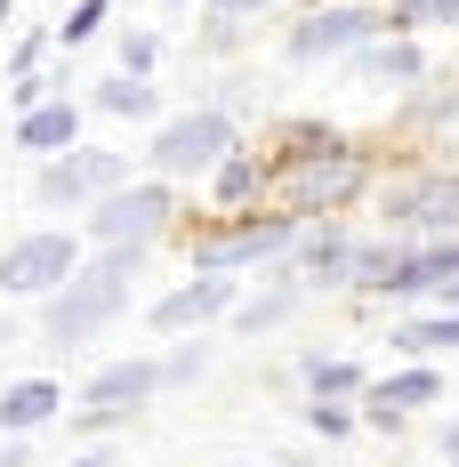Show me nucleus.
<instances>
[{
    "instance_id": "obj_1",
    "label": "nucleus",
    "mask_w": 459,
    "mask_h": 467,
    "mask_svg": "<svg viewBox=\"0 0 459 467\" xmlns=\"http://www.w3.org/2000/svg\"><path fill=\"white\" fill-rule=\"evenodd\" d=\"M130 275H138V242H113L89 275H73L65 290H57V306H48V338L73 347V338H89L97 323H113V306L130 298Z\"/></svg>"
},
{
    "instance_id": "obj_2",
    "label": "nucleus",
    "mask_w": 459,
    "mask_h": 467,
    "mask_svg": "<svg viewBox=\"0 0 459 467\" xmlns=\"http://www.w3.org/2000/svg\"><path fill=\"white\" fill-rule=\"evenodd\" d=\"M395 16H379V8H315L298 33H290V57L298 65H322V57H347V48H363V41H379Z\"/></svg>"
},
{
    "instance_id": "obj_3",
    "label": "nucleus",
    "mask_w": 459,
    "mask_h": 467,
    "mask_svg": "<svg viewBox=\"0 0 459 467\" xmlns=\"http://www.w3.org/2000/svg\"><path fill=\"white\" fill-rule=\"evenodd\" d=\"M226 145H234V121H226V113H178V121L153 138V161H162V170H178V178H185V170L202 178V170H218V161H226Z\"/></svg>"
},
{
    "instance_id": "obj_4",
    "label": "nucleus",
    "mask_w": 459,
    "mask_h": 467,
    "mask_svg": "<svg viewBox=\"0 0 459 467\" xmlns=\"http://www.w3.org/2000/svg\"><path fill=\"white\" fill-rule=\"evenodd\" d=\"M73 266H81V242L73 234H25L8 258H0V290H57V282H73Z\"/></svg>"
},
{
    "instance_id": "obj_5",
    "label": "nucleus",
    "mask_w": 459,
    "mask_h": 467,
    "mask_svg": "<svg viewBox=\"0 0 459 467\" xmlns=\"http://www.w3.org/2000/svg\"><path fill=\"white\" fill-rule=\"evenodd\" d=\"M290 234H298V218H290V210L250 218V226H234L226 242H202V275H226V266H242V258H275Z\"/></svg>"
},
{
    "instance_id": "obj_6",
    "label": "nucleus",
    "mask_w": 459,
    "mask_h": 467,
    "mask_svg": "<svg viewBox=\"0 0 459 467\" xmlns=\"http://www.w3.org/2000/svg\"><path fill=\"white\" fill-rule=\"evenodd\" d=\"M162 218H170V193L162 186H130V193H113L89 226H97V242H138L145 250V234L162 226Z\"/></svg>"
},
{
    "instance_id": "obj_7",
    "label": "nucleus",
    "mask_w": 459,
    "mask_h": 467,
    "mask_svg": "<svg viewBox=\"0 0 459 467\" xmlns=\"http://www.w3.org/2000/svg\"><path fill=\"white\" fill-rule=\"evenodd\" d=\"M387 218H395V226H412V234L452 242V226H459V178H435V186H419V193H403V202H387Z\"/></svg>"
},
{
    "instance_id": "obj_8",
    "label": "nucleus",
    "mask_w": 459,
    "mask_h": 467,
    "mask_svg": "<svg viewBox=\"0 0 459 467\" xmlns=\"http://www.w3.org/2000/svg\"><path fill=\"white\" fill-rule=\"evenodd\" d=\"M113 178H121L113 153H65V161L41 170V202H81V193H105Z\"/></svg>"
},
{
    "instance_id": "obj_9",
    "label": "nucleus",
    "mask_w": 459,
    "mask_h": 467,
    "mask_svg": "<svg viewBox=\"0 0 459 467\" xmlns=\"http://www.w3.org/2000/svg\"><path fill=\"white\" fill-rule=\"evenodd\" d=\"M226 306H234V282L202 275V282H185V290H170V298L153 306V323L162 330H193V323H210V315H226Z\"/></svg>"
},
{
    "instance_id": "obj_10",
    "label": "nucleus",
    "mask_w": 459,
    "mask_h": 467,
    "mask_svg": "<svg viewBox=\"0 0 459 467\" xmlns=\"http://www.w3.org/2000/svg\"><path fill=\"white\" fill-rule=\"evenodd\" d=\"M153 387H162V371H153V363H113V371L89 387V420H121V411H138Z\"/></svg>"
},
{
    "instance_id": "obj_11",
    "label": "nucleus",
    "mask_w": 459,
    "mask_h": 467,
    "mask_svg": "<svg viewBox=\"0 0 459 467\" xmlns=\"http://www.w3.org/2000/svg\"><path fill=\"white\" fill-rule=\"evenodd\" d=\"M57 403H65V395H57L48 379H16V387L0 395V427H8V435H25V427H41Z\"/></svg>"
},
{
    "instance_id": "obj_12",
    "label": "nucleus",
    "mask_w": 459,
    "mask_h": 467,
    "mask_svg": "<svg viewBox=\"0 0 459 467\" xmlns=\"http://www.w3.org/2000/svg\"><path fill=\"white\" fill-rule=\"evenodd\" d=\"M73 130H81V113H73V105H33V113L16 121V145H33V153H65Z\"/></svg>"
},
{
    "instance_id": "obj_13",
    "label": "nucleus",
    "mask_w": 459,
    "mask_h": 467,
    "mask_svg": "<svg viewBox=\"0 0 459 467\" xmlns=\"http://www.w3.org/2000/svg\"><path fill=\"white\" fill-rule=\"evenodd\" d=\"M435 395H443L435 371H395V379L370 387V420H379V411H419V403H435Z\"/></svg>"
},
{
    "instance_id": "obj_14",
    "label": "nucleus",
    "mask_w": 459,
    "mask_h": 467,
    "mask_svg": "<svg viewBox=\"0 0 459 467\" xmlns=\"http://www.w3.org/2000/svg\"><path fill=\"white\" fill-rule=\"evenodd\" d=\"M395 347L403 355H443V347H459V306H443V315H419V323L395 330Z\"/></svg>"
},
{
    "instance_id": "obj_15",
    "label": "nucleus",
    "mask_w": 459,
    "mask_h": 467,
    "mask_svg": "<svg viewBox=\"0 0 459 467\" xmlns=\"http://www.w3.org/2000/svg\"><path fill=\"white\" fill-rule=\"evenodd\" d=\"M419 65H427V57H419L412 41H387V48H370V57H363L370 81H419Z\"/></svg>"
},
{
    "instance_id": "obj_16",
    "label": "nucleus",
    "mask_w": 459,
    "mask_h": 467,
    "mask_svg": "<svg viewBox=\"0 0 459 467\" xmlns=\"http://www.w3.org/2000/svg\"><path fill=\"white\" fill-rule=\"evenodd\" d=\"M97 105H105V113H153V81H130V73H121V81L97 89Z\"/></svg>"
},
{
    "instance_id": "obj_17",
    "label": "nucleus",
    "mask_w": 459,
    "mask_h": 467,
    "mask_svg": "<svg viewBox=\"0 0 459 467\" xmlns=\"http://www.w3.org/2000/svg\"><path fill=\"white\" fill-rule=\"evenodd\" d=\"M307 379H315V403H322V395H355V387H363V371H355V363H322V355L307 363Z\"/></svg>"
},
{
    "instance_id": "obj_18",
    "label": "nucleus",
    "mask_w": 459,
    "mask_h": 467,
    "mask_svg": "<svg viewBox=\"0 0 459 467\" xmlns=\"http://www.w3.org/2000/svg\"><path fill=\"white\" fill-rule=\"evenodd\" d=\"M395 25H459V0H403Z\"/></svg>"
},
{
    "instance_id": "obj_19",
    "label": "nucleus",
    "mask_w": 459,
    "mask_h": 467,
    "mask_svg": "<svg viewBox=\"0 0 459 467\" xmlns=\"http://www.w3.org/2000/svg\"><path fill=\"white\" fill-rule=\"evenodd\" d=\"M298 306V290H275V298H258V306H242V330H266V323H282Z\"/></svg>"
},
{
    "instance_id": "obj_20",
    "label": "nucleus",
    "mask_w": 459,
    "mask_h": 467,
    "mask_svg": "<svg viewBox=\"0 0 459 467\" xmlns=\"http://www.w3.org/2000/svg\"><path fill=\"white\" fill-rule=\"evenodd\" d=\"M97 16H105V8H97V0H81V8L65 16V41H89V33H97Z\"/></svg>"
},
{
    "instance_id": "obj_21",
    "label": "nucleus",
    "mask_w": 459,
    "mask_h": 467,
    "mask_svg": "<svg viewBox=\"0 0 459 467\" xmlns=\"http://www.w3.org/2000/svg\"><path fill=\"white\" fill-rule=\"evenodd\" d=\"M226 8H275V0H226Z\"/></svg>"
},
{
    "instance_id": "obj_22",
    "label": "nucleus",
    "mask_w": 459,
    "mask_h": 467,
    "mask_svg": "<svg viewBox=\"0 0 459 467\" xmlns=\"http://www.w3.org/2000/svg\"><path fill=\"white\" fill-rule=\"evenodd\" d=\"M443 306H459V282H443Z\"/></svg>"
},
{
    "instance_id": "obj_23",
    "label": "nucleus",
    "mask_w": 459,
    "mask_h": 467,
    "mask_svg": "<svg viewBox=\"0 0 459 467\" xmlns=\"http://www.w3.org/2000/svg\"><path fill=\"white\" fill-rule=\"evenodd\" d=\"M81 467H113V460H81Z\"/></svg>"
},
{
    "instance_id": "obj_24",
    "label": "nucleus",
    "mask_w": 459,
    "mask_h": 467,
    "mask_svg": "<svg viewBox=\"0 0 459 467\" xmlns=\"http://www.w3.org/2000/svg\"><path fill=\"white\" fill-rule=\"evenodd\" d=\"M0 467H8V451H0Z\"/></svg>"
}]
</instances>
